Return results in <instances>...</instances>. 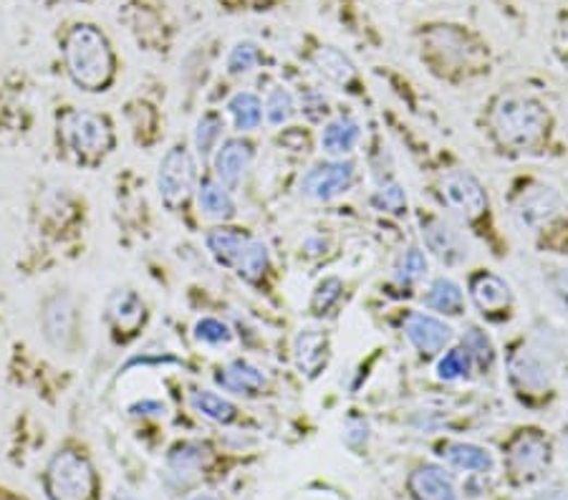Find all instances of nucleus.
I'll return each instance as SVG.
<instances>
[{
	"label": "nucleus",
	"instance_id": "58836bf2",
	"mask_svg": "<svg viewBox=\"0 0 568 500\" xmlns=\"http://www.w3.org/2000/svg\"><path fill=\"white\" fill-rule=\"evenodd\" d=\"M301 109L306 111L311 119H322V117L329 114V105H326V99L314 89H306V94H303Z\"/></svg>",
	"mask_w": 568,
	"mask_h": 500
},
{
	"label": "nucleus",
	"instance_id": "4468645a",
	"mask_svg": "<svg viewBox=\"0 0 568 500\" xmlns=\"http://www.w3.org/2000/svg\"><path fill=\"white\" fill-rule=\"evenodd\" d=\"M44 333L48 344L69 349L76 339V306L69 293H53L44 304Z\"/></svg>",
	"mask_w": 568,
	"mask_h": 500
},
{
	"label": "nucleus",
	"instance_id": "4be33fe9",
	"mask_svg": "<svg viewBox=\"0 0 568 500\" xmlns=\"http://www.w3.org/2000/svg\"><path fill=\"white\" fill-rule=\"evenodd\" d=\"M359 137H362V126H359L356 119L336 117L324 126L322 147H324L326 155L343 157L359 145Z\"/></svg>",
	"mask_w": 568,
	"mask_h": 500
},
{
	"label": "nucleus",
	"instance_id": "e433bc0d",
	"mask_svg": "<svg viewBox=\"0 0 568 500\" xmlns=\"http://www.w3.org/2000/svg\"><path fill=\"white\" fill-rule=\"evenodd\" d=\"M195 339L200 344L207 346H228L233 341V331H230L228 324H222L220 319H213V316H205L195 324Z\"/></svg>",
	"mask_w": 568,
	"mask_h": 500
},
{
	"label": "nucleus",
	"instance_id": "20e7f679",
	"mask_svg": "<svg viewBox=\"0 0 568 500\" xmlns=\"http://www.w3.org/2000/svg\"><path fill=\"white\" fill-rule=\"evenodd\" d=\"M44 490L48 500H94L96 471L92 460L76 448L53 452L44 473Z\"/></svg>",
	"mask_w": 568,
	"mask_h": 500
},
{
	"label": "nucleus",
	"instance_id": "dca6fc26",
	"mask_svg": "<svg viewBox=\"0 0 568 500\" xmlns=\"http://www.w3.org/2000/svg\"><path fill=\"white\" fill-rule=\"evenodd\" d=\"M414 500H458V490L450 475L437 465H420L407 480Z\"/></svg>",
	"mask_w": 568,
	"mask_h": 500
},
{
	"label": "nucleus",
	"instance_id": "f257e3e1",
	"mask_svg": "<svg viewBox=\"0 0 568 500\" xmlns=\"http://www.w3.org/2000/svg\"><path fill=\"white\" fill-rule=\"evenodd\" d=\"M487 124L503 149L535 153L548 142L554 119L541 99L523 92H508L500 94L487 109Z\"/></svg>",
	"mask_w": 568,
	"mask_h": 500
},
{
	"label": "nucleus",
	"instance_id": "f03ea898",
	"mask_svg": "<svg viewBox=\"0 0 568 500\" xmlns=\"http://www.w3.org/2000/svg\"><path fill=\"white\" fill-rule=\"evenodd\" d=\"M63 59L71 82L82 92H104L114 78V51L96 26L71 28L63 44Z\"/></svg>",
	"mask_w": 568,
	"mask_h": 500
},
{
	"label": "nucleus",
	"instance_id": "c756f323",
	"mask_svg": "<svg viewBox=\"0 0 568 500\" xmlns=\"http://www.w3.org/2000/svg\"><path fill=\"white\" fill-rule=\"evenodd\" d=\"M222 130H226V122H222V117L218 114V111H205V114L197 119L195 149H197V155L203 157V160H207V157H210L215 149H218Z\"/></svg>",
	"mask_w": 568,
	"mask_h": 500
},
{
	"label": "nucleus",
	"instance_id": "9d476101",
	"mask_svg": "<svg viewBox=\"0 0 568 500\" xmlns=\"http://www.w3.org/2000/svg\"><path fill=\"white\" fill-rule=\"evenodd\" d=\"M356 182V164L349 160L318 162L301 178V195L316 203H329L334 197L349 193Z\"/></svg>",
	"mask_w": 568,
	"mask_h": 500
},
{
	"label": "nucleus",
	"instance_id": "473e14b6",
	"mask_svg": "<svg viewBox=\"0 0 568 500\" xmlns=\"http://www.w3.org/2000/svg\"><path fill=\"white\" fill-rule=\"evenodd\" d=\"M430 266L425 253L420 248H407L395 266V278L399 283H418L427 276Z\"/></svg>",
	"mask_w": 568,
	"mask_h": 500
},
{
	"label": "nucleus",
	"instance_id": "0eeeda50",
	"mask_svg": "<svg viewBox=\"0 0 568 500\" xmlns=\"http://www.w3.org/2000/svg\"><path fill=\"white\" fill-rule=\"evenodd\" d=\"M437 195L447 210L455 212L460 220L470 222V225H475V222L487 216L485 187L468 170L443 172V178L437 182Z\"/></svg>",
	"mask_w": 568,
	"mask_h": 500
},
{
	"label": "nucleus",
	"instance_id": "423d86ee",
	"mask_svg": "<svg viewBox=\"0 0 568 500\" xmlns=\"http://www.w3.org/2000/svg\"><path fill=\"white\" fill-rule=\"evenodd\" d=\"M513 216L531 233H546L564 220V200L546 182H525L513 197Z\"/></svg>",
	"mask_w": 568,
	"mask_h": 500
},
{
	"label": "nucleus",
	"instance_id": "1a4fd4ad",
	"mask_svg": "<svg viewBox=\"0 0 568 500\" xmlns=\"http://www.w3.org/2000/svg\"><path fill=\"white\" fill-rule=\"evenodd\" d=\"M551 463V444L541 430H518L506 444V465L518 483L541 478Z\"/></svg>",
	"mask_w": 568,
	"mask_h": 500
},
{
	"label": "nucleus",
	"instance_id": "b1692460",
	"mask_svg": "<svg viewBox=\"0 0 568 500\" xmlns=\"http://www.w3.org/2000/svg\"><path fill=\"white\" fill-rule=\"evenodd\" d=\"M197 205H200V212H203L205 218L230 220L235 216L233 195H230V190L226 185H220L215 178L200 182Z\"/></svg>",
	"mask_w": 568,
	"mask_h": 500
},
{
	"label": "nucleus",
	"instance_id": "c85d7f7f",
	"mask_svg": "<svg viewBox=\"0 0 568 500\" xmlns=\"http://www.w3.org/2000/svg\"><path fill=\"white\" fill-rule=\"evenodd\" d=\"M235 271L247 283H261L263 276L270 271V253L266 248V243L255 241L253 237V241L247 243L243 256H240Z\"/></svg>",
	"mask_w": 568,
	"mask_h": 500
},
{
	"label": "nucleus",
	"instance_id": "6e6552de",
	"mask_svg": "<svg viewBox=\"0 0 568 500\" xmlns=\"http://www.w3.org/2000/svg\"><path fill=\"white\" fill-rule=\"evenodd\" d=\"M197 182V164L192 157L190 147L185 142H178L172 149H167V155L159 162L157 172V187L159 197L170 210H178L180 205L188 203Z\"/></svg>",
	"mask_w": 568,
	"mask_h": 500
},
{
	"label": "nucleus",
	"instance_id": "cd10ccee",
	"mask_svg": "<svg viewBox=\"0 0 568 500\" xmlns=\"http://www.w3.org/2000/svg\"><path fill=\"white\" fill-rule=\"evenodd\" d=\"M205 460L207 450L203 442H180L174 444L170 455H167V467H170V473L178 475V478H190V475L203 471Z\"/></svg>",
	"mask_w": 568,
	"mask_h": 500
},
{
	"label": "nucleus",
	"instance_id": "79ce46f5",
	"mask_svg": "<svg viewBox=\"0 0 568 500\" xmlns=\"http://www.w3.org/2000/svg\"><path fill=\"white\" fill-rule=\"evenodd\" d=\"M188 500H222L220 496H213V493H200V496H192Z\"/></svg>",
	"mask_w": 568,
	"mask_h": 500
},
{
	"label": "nucleus",
	"instance_id": "f704fd0d",
	"mask_svg": "<svg viewBox=\"0 0 568 500\" xmlns=\"http://www.w3.org/2000/svg\"><path fill=\"white\" fill-rule=\"evenodd\" d=\"M372 205L389 216H402L407 210V193L399 182H384V185L372 195Z\"/></svg>",
	"mask_w": 568,
	"mask_h": 500
},
{
	"label": "nucleus",
	"instance_id": "72a5a7b5",
	"mask_svg": "<svg viewBox=\"0 0 568 500\" xmlns=\"http://www.w3.org/2000/svg\"><path fill=\"white\" fill-rule=\"evenodd\" d=\"M261 59H263V53H261L258 44L238 41L233 46V51L228 53V74H233V76L251 74V71L261 63Z\"/></svg>",
	"mask_w": 568,
	"mask_h": 500
},
{
	"label": "nucleus",
	"instance_id": "f3484780",
	"mask_svg": "<svg viewBox=\"0 0 568 500\" xmlns=\"http://www.w3.org/2000/svg\"><path fill=\"white\" fill-rule=\"evenodd\" d=\"M215 382L226 389V392L255 397L266 389L268 379L258 367H255V364L245 362V359H233L230 364H226L218 375H215Z\"/></svg>",
	"mask_w": 568,
	"mask_h": 500
},
{
	"label": "nucleus",
	"instance_id": "2f4dec72",
	"mask_svg": "<svg viewBox=\"0 0 568 500\" xmlns=\"http://www.w3.org/2000/svg\"><path fill=\"white\" fill-rule=\"evenodd\" d=\"M263 111H266V119L268 124L274 126H283L288 119L295 114V101H293V94L286 89V86H274V89L268 92L266 97V105H263Z\"/></svg>",
	"mask_w": 568,
	"mask_h": 500
},
{
	"label": "nucleus",
	"instance_id": "7ed1b4c3",
	"mask_svg": "<svg viewBox=\"0 0 568 500\" xmlns=\"http://www.w3.org/2000/svg\"><path fill=\"white\" fill-rule=\"evenodd\" d=\"M59 134L63 147L78 162H99L114 149V126L104 114L84 109H69L61 117Z\"/></svg>",
	"mask_w": 568,
	"mask_h": 500
},
{
	"label": "nucleus",
	"instance_id": "ea45409f",
	"mask_svg": "<svg viewBox=\"0 0 568 500\" xmlns=\"http://www.w3.org/2000/svg\"><path fill=\"white\" fill-rule=\"evenodd\" d=\"M132 412L134 415H159V412H165V404L157 400H144V402L132 404Z\"/></svg>",
	"mask_w": 568,
	"mask_h": 500
},
{
	"label": "nucleus",
	"instance_id": "a878e982",
	"mask_svg": "<svg viewBox=\"0 0 568 500\" xmlns=\"http://www.w3.org/2000/svg\"><path fill=\"white\" fill-rule=\"evenodd\" d=\"M314 66L324 78H329L331 84H339V86H349L356 78L354 63H351L341 51L331 49V46H322V49L316 51Z\"/></svg>",
	"mask_w": 568,
	"mask_h": 500
},
{
	"label": "nucleus",
	"instance_id": "ddd939ff",
	"mask_svg": "<svg viewBox=\"0 0 568 500\" xmlns=\"http://www.w3.org/2000/svg\"><path fill=\"white\" fill-rule=\"evenodd\" d=\"M402 331L425 359L437 356L452 341V329L443 319L422 312H407L402 316Z\"/></svg>",
	"mask_w": 568,
	"mask_h": 500
},
{
	"label": "nucleus",
	"instance_id": "39448f33",
	"mask_svg": "<svg viewBox=\"0 0 568 500\" xmlns=\"http://www.w3.org/2000/svg\"><path fill=\"white\" fill-rule=\"evenodd\" d=\"M508 382L523 402L533 404L554 394V369L539 349L518 341L508 352Z\"/></svg>",
	"mask_w": 568,
	"mask_h": 500
},
{
	"label": "nucleus",
	"instance_id": "a19ab883",
	"mask_svg": "<svg viewBox=\"0 0 568 500\" xmlns=\"http://www.w3.org/2000/svg\"><path fill=\"white\" fill-rule=\"evenodd\" d=\"M556 291L561 293L564 301L568 304V271H561L556 276Z\"/></svg>",
	"mask_w": 568,
	"mask_h": 500
},
{
	"label": "nucleus",
	"instance_id": "7c9ffc66",
	"mask_svg": "<svg viewBox=\"0 0 568 500\" xmlns=\"http://www.w3.org/2000/svg\"><path fill=\"white\" fill-rule=\"evenodd\" d=\"M462 349H466L473 367L480 371H491L495 364V349L493 341L487 339V333L478 327H470L466 337H462Z\"/></svg>",
	"mask_w": 568,
	"mask_h": 500
},
{
	"label": "nucleus",
	"instance_id": "f8f14e48",
	"mask_svg": "<svg viewBox=\"0 0 568 500\" xmlns=\"http://www.w3.org/2000/svg\"><path fill=\"white\" fill-rule=\"evenodd\" d=\"M420 225H422V237L439 264L445 266H462L468 260V245L466 237L460 235L458 228H452L450 222L443 220L439 216H430V212H420Z\"/></svg>",
	"mask_w": 568,
	"mask_h": 500
},
{
	"label": "nucleus",
	"instance_id": "393cba45",
	"mask_svg": "<svg viewBox=\"0 0 568 500\" xmlns=\"http://www.w3.org/2000/svg\"><path fill=\"white\" fill-rule=\"evenodd\" d=\"M228 117L238 132H253L263 122V101L253 92H238L228 101Z\"/></svg>",
	"mask_w": 568,
	"mask_h": 500
},
{
	"label": "nucleus",
	"instance_id": "9b49d317",
	"mask_svg": "<svg viewBox=\"0 0 568 500\" xmlns=\"http://www.w3.org/2000/svg\"><path fill=\"white\" fill-rule=\"evenodd\" d=\"M468 291L473 304L478 306V312L483 314L487 321H508L510 314H513V291H510V285L503 281L500 276L491 271H478L470 276Z\"/></svg>",
	"mask_w": 568,
	"mask_h": 500
},
{
	"label": "nucleus",
	"instance_id": "2eb2a0df",
	"mask_svg": "<svg viewBox=\"0 0 568 500\" xmlns=\"http://www.w3.org/2000/svg\"><path fill=\"white\" fill-rule=\"evenodd\" d=\"M255 157V145L251 139L233 137L226 139L218 147V155H215V180L220 185H226L228 190H235L243 180V174L247 167H251Z\"/></svg>",
	"mask_w": 568,
	"mask_h": 500
},
{
	"label": "nucleus",
	"instance_id": "412c9836",
	"mask_svg": "<svg viewBox=\"0 0 568 500\" xmlns=\"http://www.w3.org/2000/svg\"><path fill=\"white\" fill-rule=\"evenodd\" d=\"M425 306L432 308V312L445 314V316H462L466 312V293H462L460 283H455L452 278L439 276L427 285L425 296Z\"/></svg>",
	"mask_w": 568,
	"mask_h": 500
},
{
	"label": "nucleus",
	"instance_id": "4c0bfd02",
	"mask_svg": "<svg viewBox=\"0 0 568 500\" xmlns=\"http://www.w3.org/2000/svg\"><path fill=\"white\" fill-rule=\"evenodd\" d=\"M341 298V281L339 278H324L322 283L316 285L314 298H311V308H314L316 316H322L329 312V308Z\"/></svg>",
	"mask_w": 568,
	"mask_h": 500
},
{
	"label": "nucleus",
	"instance_id": "6ab92c4d",
	"mask_svg": "<svg viewBox=\"0 0 568 500\" xmlns=\"http://www.w3.org/2000/svg\"><path fill=\"white\" fill-rule=\"evenodd\" d=\"M251 241H253V237L240 228H215L205 237L210 256L226 268L238 266L240 256H243L247 243H251Z\"/></svg>",
	"mask_w": 568,
	"mask_h": 500
},
{
	"label": "nucleus",
	"instance_id": "bb28decb",
	"mask_svg": "<svg viewBox=\"0 0 568 500\" xmlns=\"http://www.w3.org/2000/svg\"><path fill=\"white\" fill-rule=\"evenodd\" d=\"M190 404L197 415H203L213 423L220 425H230L238 417V407L230 400H226L222 394H215L210 389H195L190 394Z\"/></svg>",
	"mask_w": 568,
	"mask_h": 500
},
{
	"label": "nucleus",
	"instance_id": "aec40b11",
	"mask_svg": "<svg viewBox=\"0 0 568 500\" xmlns=\"http://www.w3.org/2000/svg\"><path fill=\"white\" fill-rule=\"evenodd\" d=\"M439 458L447 465L458 467L466 473H491L493 471V455L485 448L473 442H443L439 444Z\"/></svg>",
	"mask_w": 568,
	"mask_h": 500
},
{
	"label": "nucleus",
	"instance_id": "5701e85b",
	"mask_svg": "<svg viewBox=\"0 0 568 500\" xmlns=\"http://www.w3.org/2000/svg\"><path fill=\"white\" fill-rule=\"evenodd\" d=\"M107 319L117 331H137L140 324L144 321V304L134 291H117L109 298L107 306Z\"/></svg>",
	"mask_w": 568,
	"mask_h": 500
},
{
	"label": "nucleus",
	"instance_id": "37998d69",
	"mask_svg": "<svg viewBox=\"0 0 568 500\" xmlns=\"http://www.w3.org/2000/svg\"><path fill=\"white\" fill-rule=\"evenodd\" d=\"M114 500H140V498H134V496H117Z\"/></svg>",
	"mask_w": 568,
	"mask_h": 500
},
{
	"label": "nucleus",
	"instance_id": "c9c22d12",
	"mask_svg": "<svg viewBox=\"0 0 568 500\" xmlns=\"http://www.w3.org/2000/svg\"><path fill=\"white\" fill-rule=\"evenodd\" d=\"M470 367H473V362H470L466 349H450V352L437 362V377L445 379V382H458V379L468 377Z\"/></svg>",
	"mask_w": 568,
	"mask_h": 500
},
{
	"label": "nucleus",
	"instance_id": "a211bd4d",
	"mask_svg": "<svg viewBox=\"0 0 568 500\" xmlns=\"http://www.w3.org/2000/svg\"><path fill=\"white\" fill-rule=\"evenodd\" d=\"M329 337L322 329H303L295 339V364L309 377H316L329 364Z\"/></svg>",
	"mask_w": 568,
	"mask_h": 500
}]
</instances>
